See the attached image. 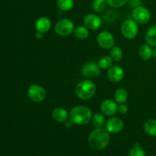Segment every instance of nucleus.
<instances>
[{"label": "nucleus", "mask_w": 156, "mask_h": 156, "mask_svg": "<svg viewBox=\"0 0 156 156\" xmlns=\"http://www.w3.org/2000/svg\"><path fill=\"white\" fill-rule=\"evenodd\" d=\"M107 2L111 7L120 8L124 5L127 2V0H107Z\"/></svg>", "instance_id": "27"}, {"label": "nucleus", "mask_w": 156, "mask_h": 156, "mask_svg": "<svg viewBox=\"0 0 156 156\" xmlns=\"http://www.w3.org/2000/svg\"><path fill=\"white\" fill-rule=\"evenodd\" d=\"M92 111L89 108L83 105L76 106L70 111L69 118L77 125H86L92 119Z\"/></svg>", "instance_id": "2"}, {"label": "nucleus", "mask_w": 156, "mask_h": 156, "mask_svg": "<svg viewBox=\"0 0 156 156\" xmlns=\"http://www.w3.org/2000/svg\"><path fill=\"white\" fill-rule=\"evenodd\" d=\"M154 51L148 44H143L139 49V56L143 61H148L152 57Z\"/></svg>", "instance_id": "16"}, {"label": "nucleus", "mask_w": 156, "mask_h": 156, "mask_svg": "<svg viewBox=\"0 0 156 156\" xmlns=\"http://www.w3.org/2000/svg\"><path fill=\"white\" fill-rule=\"evenodd\" d=\"M97 41L98 45L105 50H109L112 48L115 42L113 34L108 30H103L99 33V34L98 35Z\"/></svg>", "instance_id": "8"}, {"label": "nucleus", "mask_w": 156, "mask_h": 156, "mask_svg": "<svg viewBox=\"0 0 156 156\" xmlns=\"http://www.w3.org/2000/svg\"><path fill=\"white\" fill-rule=\"evenodd\" d=\"M98 64L101 69H108L113 66L114 60L111 56H104L99 59Z\"/></svg>", "instance_id": "21"}, {"label": "nucleus", "mask_w": 156, "mask_h": 156, "mask_svg": "<svg viewBox=\"0 0 156 156\" xmlns=\"http://www.w3.org/2000/svg\"><path fill=\"white\" fill-rule=\"evenodd\" d=\"M105 127L109 133H118L123 130L124 127V123L120 118L114 117L107 120L105 123Z\"/></svg>", "instance_id": "10"}, {"label": "nucleus", "mask_w": 156, "mask_h": 156, "mask_svg": "<svg viewBox=\"0 0 156 156\" xmlns=\"http://www.w3.org/2000/svg\"><path fill=\"white\" fill-rule=\"evenodd\" d=\"M52 117L58 123H65L69 118V114L66 109L62 108H56L52 112Z\"/></svg>", "instance_id": "15"}, {"label": "nucleus", "mask_w": 156, "mask_h": 156, "mask_svg": "<svg viewBox=\"0 0 156 156\" xmlns=\"http://www.w3.org/2000/svg\"><path fill=\"white\" fill-rule=\"evenodd\" d=\"M111 57L115 62H119L123 59V51L117 46H114L111 50Z\"/></svg>", "instance_id": "24"}, {"label": "nucleus", "mask_w": 156, "mask_h": 156, "mask_svg": "<svg viewBox=\"0 0 156 156\" xmlns=\"http://www.w3.org/2000/svg\"><path fill=\"white\" fill-rule=\"evenodd\" d=\"M153 56H154V57H155V59H156V48H155V50H154V53H153Z\"/></svg>", "instance_id": "32"}, {"label": "nucleus", "mask_w": 156, "mask_h": 156, "mask_svg": "<svg viewBox=\"0 0 156 156\" xmlns=\"http://www.w3.org/2000/svg\"><path fill=\"white\" fill-rule=\"evenodd\" d=\"M139 27L133 19H127L123 21L121 26V33L126 39H133L137 36Z\"/></svg>", "instance_id": "5"}, {"label": "nucleus", "mask_w": 156, "mask_h": 156, "mask_svg": "<svg viewBox=\"0 0 156 156\" xmlns=\"http://www.w3.org/2000/svg\"><path fill=\"white\" fill-rule=\"evenodd\" d=\"M108 2L107 0H94L92 3V8L95 12H101L106 8Z\"/></svg>", "instance_id": "25"}, {"label": "nucleus", "mask_w": 156, "mask_h": 156, "mask_svg": "<svg viewBox=\"0 0 156 156\" xmlns=\"http://www.w3.org/2000/svg\"><path fill=\"white\" fill-rule=\"evenodd\" d=\"M75 28L74 23L69 18L59 20L55 24V31L59 36H69L74 32Z\"/></svg>", "instance_id": "4"}, {"label": "nucleus", "mask_w": 156, "mask_h": 156, "mask_svg": "<svg viewBox=\"0 0 156 156\" xmlns=\"http://www.w3.org/2000/svg\"><path fill=\"white\" fill-rule=\"evenodd\" d=\"M108 78L113 82H119L123 80L124 77L123 69L118 66H112L107 73Z\"/></svg>", "instance_id": "12"}, {"label": "nucleus", "mask_w": 156, "mask_h": 156, "mask_svg": "<svg viewBox=\"0 0 156 156\" xmlns=\"http://www.w3.org/2000/svg\"><path fill=\"white\" fill-rule=\"evenodd\" d=\"M129 156H146L145 151L140 147V144L136 143L129 151Z\"/></svg>", "instance_id": "26"}, {"label": "nucleus", "mask_w": 156, "mask_h": 156, "mask_svg": "<svg viewBox=\"0 0 156 156\" xmlns=\"http://www.w3.org/2000/svg\"><path fill=\"white\" fill-rule=\"evenodd\" d=\"M92 124L95 128H102L104 125L106 123V120L104 116V114L101 113H96L93 115L92 119Z\"/></svg>", "instance_id": "20"}, {"label": "nucleus", "mask_w": 156, "mask_h": 156, "mask_svg": "<svg viewBox=\"0 0 156 156\" xmlns=\"http://www.w3.org/2000/svg\"><path fill=\"white\" fill-rule=\"evenodd\" d=\"M36 37L40 39V38H42L43 37V34L42 33H40V32H37L36 34Z\"/></svg>", "instance_id": "31"}, {"label": "nucleus", "mask_w": 156, "mask_h": 156, "mask_svg": "<svg viewBox=\"0 0 156 156\" xmlns=\"http://www.w3.org/2000/svg\"><path fill=\"white\" fill-rule=\"evenodd\" d=\"M35 27L37 32L42 34L47 33L51 27V21L47 17H41L36 21Z\"/></svg>", "instance_id": "14"}, {"label": "nucleus", "mask_w": 156, "mask_h": 156, "mask_svg": "<svg viewBox=\"0 0 156 156\" xmlns=\"http://www.w3.org/2000/svg\"><path fill=\"white\" fill-rule=\"evenodd\" d=\"M143 129L148 135L151 136H156V120L149 119L146 120L143 125Z\"/></svg>", "instance_id": "18"}, {"label": "nucleus", "mask_w": 156, "mask_h": 156, "mask_svg": "<svg viewBox=\"0 0 156 156\" xmlns=\"http://www.w3.org/2000/svg\"><path fill=\"white\" fill-rule=\"evenodd\" d=\"M128 111V106L125 104H120V105L118 106V109H117V112L120 113V114H126Z\"/></svg>", "instance_id": "28"}, {"label": "nucleus", "mask_w": 156, "mask_h": 156, "mask_svg": "<svg viewBox=\"0 0 156 156\" xmlns=\"http://www.w3.org/2000/svg\"><path fill=\"white\" fill-rule=\"evenodd\" d=\"M101 69L99 67L98 64L93 61H89L84 64L82 66V74L87 78L98 77L101 73Z\"/></svg>", "instance_id": "9"}, {"label": "nucleus", "mask_w": 156, "mask_h": 156, "mask_svg": "<svg viewBox=\"0 0 156 156\" xmlns=\"http://www.w3.org/2000/svg\"><path fill=\"white\" fill-rule=\"evenodd\" d=\"M73 123L70 120H67L65 122V126H66V127H71V126H73Z\"/></svg>", "instance_id": "30"}, {"label": "nucleus", "mask_w": 156, "mask_h": 156, "mask_svg": "<svg viewBox=\"0 0 156 156\" xmlns=\"http://www.w3.org/2000/svg\"><path fill=\"white\" fill-rule=\"evenodd\" d=\"M83 23L88 29L95 30L101 27L102 20L98 15L90 13L85 15L83 19Z\"/></svg>", "instance_id": "11"}, {"label": "nucleus", "mask_w": 156, "mask_h": 156, "mask_svg": "<svg viewBox=\"0 0 156 156\" xmlns=\"http://www.w3.org/2000/svg\"><path fill=\"white\" fill-rule=\"evenodd\" d=\"M133 19L140 24H145L151 19V13L147 8L143 5L135 7L132 12Z\"/></svg>", "instance_id": "6"}, {"label": "nucleus", "mask_w": 156, "mask_h": 156, "mask_svg": "<svg viewBox=\"0 0 156 156\" xmlns=\"http://www.w3.org/2000/svg\"><path fill=\"white\" fill-rule=\"evenodd\" d=\"M101 111L102 114L106 116H114L117 112L118 106L117 103L113 100L107 99L105 100L101 105Z\"/></svg>", "instance_id": "13"}, {"label": "nucleus", "mask_w": 156, "mask_h": 156, "mask_svg": "<svg viewBox=\"0 0 156 156\" xmlns=\"http://www.w3.org/2000/svg\"><path fill=\"white\" fill-rule=\"evenodd\" d=\"M140 3H141L140 0H130V2H129V5L131 6H134V7L140 5Z\"/></svg>", "instance_id": "29"}, {"label": "nucleus", "mask_w": 156, "mask_h": 156, "mask_svg": "<svg viewBox=\"0 0 156 156\" xmlns=\"http://www.w3.org/2000/svg\"><path fill=\"white\" fill-rule=\"evenodd\" d=\"M56 5L61 11L68 12L73 9L74 0H56Z\"/></svg>", "instance_id": "22"}, {"label": "nucleus", "mask_w": 156, "mask_h": 156, "mask_svg": "<svg viewBox=\"0 0 156 156\" xmlns=\"http://www.w3.org/2000/svg\"><path fill=\"white\" fill-rule=\"evenodd\" d=\"M128 99V92L125 88H120L114 92V100L118 104H125Z\"/></svg>", "instance_id": "19"}, {"label": "nucleus", "mask_w": 156, "mask_h": 156, "mask_svg": "<svg viewBox=\"0 0 156 156\" xmlns=\"http://www.w3.org/2000/svg\"><path fill=\"white\" fill-rule=\"evenodd\" d=\"M96 92V86L94 82L88 79H84L77 84L76 94L80 99L84 101L89 100L94 97Z\"/></svg>", "instance_id": "3"}, {"label": "nucleus", "mask_w": 156, "mask_h": 156, "mask_svg": "<svg viewBox=\"0 0 156 156\" xmlns=\"http://www.w3.org/2000/svg\"><path fill=\"white\" fill-rule=\"evenodd\" d=\"M88 144L94 150H102L110 143V135L106 129L95 128L88 136Z\"/></svg>", "instance_id": "1"}, {"label": "nucleus", "mask_w": 156, "mask_h": 156, "mask_svg": "<svg viewBox=\"0 0 156 156\" xmlns=\"http://www.w3.org/2000/svg\"><path fill=\"white\" fill-rule=\"evenodd\" d=\"M27 95L33 101L40 103L45 100L47 92L42 86L37 84L31 85L27 89Z\"/></svg>", "instance_id": "7"}, {"label": "nucleus", "mask_w": 156, "mask_h": 156, "mask_svg": "<svg viewBox=\"0 0 156 156\" xmlns=\"http://www.w3.org/2000/svg\"><path fill=\"white\" fill-rule=\"evenodd\" d=\"M145 38L146 44L152 47H156V24L152 25L148 29L145 35Z\"/></svg>", "instance_id": "17"}, {"label": "nucleus", "mask_w": 156, "mask_h": 156, "mask_svg": "<svg viewBox=\"0 0 156 156\" xmlns=\"http://www.w3.org/2000/svg\"><path fill=\"white\" fill-rule=\"evenodd\" d=\"M74 34L77 38L84 40L88 37V35H89V31L85 26H79V27L75 28Z\"/></svg>", "instance_id": "23"}]
</instances>
